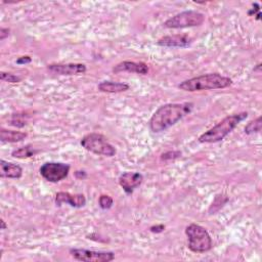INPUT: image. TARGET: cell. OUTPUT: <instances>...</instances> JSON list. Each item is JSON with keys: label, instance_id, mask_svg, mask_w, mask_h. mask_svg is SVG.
Here are the masks:
<instances>
[{"label": "cell", "instance_id": "obj_7", "mask_svg": "<svg viewBox=\"0 0 262 262\" xmlns=\"http://www.w3.org/2000/svg\"><path fill=\"white\" fill-rule=\"evenodd\" d=\"M39 171L41 176L47 181L58 182L68 176L70 166L68 164L58 162H47L40 167Z\"/></svg>", "mask_w": 262, "mask_h": 262}, {"label": "cell", "instance_id": "obj_10", "mask_svg": "<svg viewBox=\"0 0 262 262\" xmlns=\"http://www.w3.org/2000/svg\"><path fill=\"white\" fill-rule=\"evenodd\" d=\"M143 181V176L137 172H125L119 177V184L128 194L138 187Z\"/></svg>", "mask_w": 262, "mask_h": 262}, {"label": "cell", "instance_id": "obj_4", "mask_svg": "<svg viewBox=\"0 0 262 262\" xmlns=\"http://www.w3.org/2000/svg\"><path fill=\"white\" fill-rule=\"evenodd\" d=\"M188 238V249L194 253H205L212 248V238L209 232L201 225L191 223L185 228Z\"/></svg>", "mask_w": 262, "mask_h": 262}, {"label": "cell", "instance_id": "obj_12", "mask_svg": "<svg viewBox=\"0 0 262 262\" xmlns=\"http://www.w3.org/2000/svg\"><path fill=\"white\" fill-rule=\"evenodd\" d=\"M191 42H192V39L186 35H172V36H164L160 38L157 44L162 47L183 48V47L189 46Z\"/></svg>", "mask_w": 262, "mask_h": 262}, {"label": "cell", "instance_id": "obj_1", "mask_svg": "<svg viewBox=\"0 0 262 262\" xmlns=\"http://www.w3.org/2000/svg\"><path fill=\"white\" fill-rule=\"evenodd\" d=\"M192 108L193 103L191 102L166 103L160 106L149 119V129L155 133L165 131L188 115Z\"/></svg>", "mask_w": 262, "mask_h": 262}, {"label": "cell", "instance_id": "obj_18", "mask_svg": "<svg viewBox=\"0 0 262 262\" xmlns=\"http://www.w3.org/2000/svg\"><path fill=\"white\" fill-rule=\"evenodd\" d=\"M262 128V118L261 116H259L258 118H256L255 120L250 121L246 126H245V133L246 134H253V133H257L261 130Z\"/></svg>", "mask_w": 262, "mask_h": 262}, {"label": "cell", "instance_id": "obj_2", "mask_svg": "<svg viewBox=\"0 0 262 262\" xmlns=\"http://www.w3.org/2000/svg\"><path fill=\"white\" fill-rule=\"evenodd\" d=\"M232 84V80L228 77L222 76L218 73L201 75L187 79L178 85V88L183 91H202V90H214L223 89Z\"/></svg>", "mask_w": 262, "mask_h": 262}, {"label": "cell", "instance_id": "obj_22", "mask_svg": "<svg viewBox=\"0 0 262 262\" xmlns=\"http://www.w3.org/2000/svg\"><path fill=\"white\" fill-rule=\"evenodd\" d=\"M19 114H14L13 116H12V119H11V121H10V124L11 125H13V126H17V127H23V126H25L26 125V121L25 120H23V119H20L19 118Z\"/></svg>", "mask_w": 262, "mask_h": 262}, {"label": "cell", "instance_id": "obj_20", "mask_svg": "<svg viewBox=\"0 0 262 262\" xmlns=\"http://www.w3.org/2000/svg\"><path fill=\"white\" fill-rule=\"evenodd\" d=\"M0 79L2 81L8 82V83H18L21 80L20 77L14 75V74H11V73H6V72L0 73Z\"/></svg>", "mask_w": 262, "mask_h": 262}, {"label": "cell", "instance_id": "obj_9", "mask_svg": "<svg viewBox=\"0 0 262 262\" xmlns=\"http://www.w3.org/2000/svg\"><path fill=\"white\" fill-rule=\"evenodd\" d=\"M48 71L53 74L62 76H73L84 74L87 70L83 63H51L47 67Z\"/></svg>", "mask_w": 262, "mask_h": 262}, {"label": "cell", "instance_id": "obj_8", "mask_svg": "<svg viewBox=\"0 0 262 262\" xmlns=\"http://www.w3.org/2000/svg\"><path fill=\"white\" fill-rule=\"evenodd\" d=\"M71 256L83 262H111L115 259L114 252L93 251L87 249H70Z\"/></svg>", "mask_w": 262, "mask_h": 262}, {"label": "cell", "instance_id": "obj_24", "mask_svg": "<svg viewBox=\"0 0 262 262\" xmlns=\"http://www.w3.org/2000/svg\"><path fill=\"white\" fill-rule=\"evenodd\" d=\"M164 229H165V225H163V224L154 225V226H151V227L149 228V230H150L151 232H156V233L162 232V231H164Z\"/></svg>", "mask_w": 262, "mask_h": 262}, {"label": "cell", "instance_id": "obj_23", "mask_svg": "<svg viewBox=\"0 0 262 262\" xmlns=\"http://www.w3.org/2000/svg\"><path fill=\"white\" fill-rule=\"evenodd\" d=\"M32 61V58L29 55H25V56H20L16 59V63L18 64H24V63H29Z\"/></svg>", "mask_w": 262, "mask_h": 262}, {"label": "cell", "instance_id": "obj_11", "mask_svg": "<svg viewBox=\"0 0 262 262\" xmlns=\"http://www.w3.org/2000/svg\"><path fill=\"white\" fill-rule=\"evenodd\" d=\"M113 72L116 74L122 73V72H127V73H135V74H140V75H145L148 73V66L145 62L139 61H130V60H125L122 62H119L113 68Z\"/></svg>", "mask_w": 262, "mask_h": 262}, {"label": "cell", "instance_id": "obj_25", "mask_svg": "<svg viewBox=\"0 0 262 262\" xmlns=\"http://www.w3.org/2000/svg\"><path fill=\"white\" fill-rule=\"evenodd\" d=\"M10 30L8 28H1L0 29V40H4L6 37H8Z\"/></svg>", "mask_w": 262, "mask_h": 262}, {"label": "cell", "instance_id": "obj_16", "mask_svg": "<svg viewBox=\"0 0 262 262\" xmlns=\"http://www.w3.org/2000/svg\"><path fill=\"white\" fill-rule=\"evenodd\" d=\"M26 137H27L26 132L8 130V129H4V128L0 129V140L2 142H9V143L19 142V141L24 140Z\"/></svg>", "mask_w": 262, "mask_h": 262}, {"label": "cell", "instance_id": "obj_3", "mask_svg": "<svg viewBox=\"0 0 262 262\" xmlns=\"http://www.w3.org/2000/svg\"><path fill=\"white\" fill-rule=\"evenodd\" d=\"M248 117L247 112H242L225 117L214 127L199 136L198 140L201 143H215L224 139L242 121Z\"/></svg>", "mask_w": 262, "mask_h": 262}, {"label": "cell", "instance_id": "obj_13", "mask_svg": "<svg viewBox=\"0 0 262 262\" xmlns=\"http://www.w3.org/2000/svg\"><path fill=\"white\" fill-rule=\"evenodd\" d=\"M69 204L75 208H81L86 205V199L83 194H72L70 192L59 191L55 194V204L61 206V204Z\"/></svg>", "mask_w": 262, "mask_h": 262}, {"label": "cell", "instance_id": "obj_21", "mask_svg": "<svg viewBox=\"0 0 262 262\" xmlns=\"http://www.w3.org/2000/svg\"><path fill=\"white\" fill-rule=\"evenodd\" d=\"M181 156V151L179 150H173V151H167V152H164L162 156H161V160L163 161H170V160H174V159H177Z\"/></svg>", "mask_w": 262, "mask_h": 262}, {"label": "cell", "instance_id": "obj_19", "mask_svg": "<svg viewBox=\"0 0 262 262\" xmlns=\"http://www.w3.org/2000/svg\"><path fill=\"white\" fill-rule=\"evenodd\" d=\"M113 203H114V201H113L112 196H110V195H107V194H101V195L99 196L98 204H99V207H100L101 209H103V210H106V209L112 208Z\"/></svg>", "mask_w": 262, "mask_h": 262}, {"label": "cell", "instance_id": "obj_15", "mask_svg": "<svg viewBox=\"0 0 262 262\" xmlns=\"http://www.w3.org/2000/svg\"><path fill=\"white\" fill-rule=\"evenodd\" d=\"M98 90L105 93H120L127 91L129 89V85L121 82L114 81H102L97 86Z\"/></svg>", "mask_w": 262, "mask_h": 262}, {"label": "cell", "instance_id": "obj_26", "mask_svg": "<svg viewBox=\"0 0 262 262\" xmlns=\"http://www.w3.org/2000/svg\"><path fill=\"white\" fill-rule=\"evenodd\" d=\"M0 223H1V229H6L7 228V225H6V223H5V221L3 220V219H1V221H0Z\"/></svg>", "mask_w": 262, "mask_h": 262}, {"label": "cell", "instance_id": "obj_5", "mask_svg": "<svg viewBox=\"0 0 262 262\" xmlns=\"http://www.w3.org/2000/svg\"><path fill=\"white\" fill-rule=\"evenodd\" d=\"M80 144L88 151L96 155L113 157L116 155L117 150L114 145H112L106 138L99 133H89L82 137Z\"/></svg>", "mask_w": 262, "mask_h": 262}, {"label": "cell", "instance_id": "obj_17", "mask_svg": "<svg viewBox=\"0 0 262 262\" xmlns=\"http://www.w3.org/2000/svg\"><path fill=\"white\" fill-rule=\"evenodd\" d=\"M37 152H38V150L35 149V147H33L32 145H26V146L19 147L17 149H14L11 152V156L13 158H17V159H28V158L33 157Z\"/></svg>", "mask_w": 262, "mask_h": 262}, {"label": "cell", "instance_id": "obj_6", "mask_svg": "<svg viewBox=\"0 0 262 262\" xmlns=\"http://www.w3.org/2000/svg\"><path fill=\"white\" fill-rule=\"evenodd\" d=\"M205 20V15L199 11L186 10L175 14L164 23V27L168 29H182L201 26Z\"/></svg>", "mask_w": 262, "mask_h": 262}, {"label": "cell", "instance_id": "obj_14", "mask_svg": "<svg viewBox=\"0 0 262 262\" xmlns=\"http://www.w3.org/2000/svg\"><path fill=\"white\" fill-rule=\"evenodd\" d=\"M0 167H1V172L0 176L2 178H20L23 175V169L20 166L6 162L4 160L0 161Z\"/></svg>", "mask_w": 262, "mask_h": 262}]
</instances>
